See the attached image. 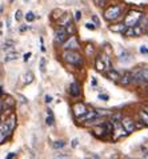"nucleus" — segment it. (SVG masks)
<instances>
[{
  "label": "nucleus",
  "mask_w": 148,
  "mask_h": 159,
  "mask_svg": "<svg viewBox=\"0 0 148 159\" xmlns=\"http://www.w3.org/2000/svg\"><path fill=\"white\" fill-rule=\"evenodd\" d=\"M55 159H69V154H66V152H58L55 154Z\"/></svg>",
  "instance_id": "nucleus-26"
},
{
  "label": "nucleus",
  "mask_w": 148,
  "mask_h": 159,
  "mask_svg": "<svg viewBox=\"0 0 148 159\" xmlns=\"http://www.w3.org/2000/svg\"><path fill=\"white\" fill-rule=\"evenodd\" d=\"M133 83L136 84H146L148 83V67H137L132 72Z\"/></svg>",
  "instance_id": "nucleus-3"
},
{
  "label": "nucleus",
  "mask_w": 148,
  "mask_h": 159,
  "mask_svg": "<svg viewBox=\"0 0 148 159\" xmlns=\"http://www.w3.org/2000/svg\"><path fill=\"white\" fill-rule=\"evenodd\" d=\"M62 58L66 63L75 66L76 68H80L83 66V63H84V61H83V56L79 54V52H76L73 50H66L63 52Z\"/></svg>",
  "instance_id": "nucleus-1"
},
{
  "label": "nucleus",
  "mask_w": 148,
  "mask_h": 159,
  "mask_svg": "<svg viewBox=\"0 0 148 159\" xmlns=\"http://www.w3.org/2000/svg\"><path fill=\"white\" fill-rule=\"evenodd\" d=\"M94 134L96 135L98 138H104V136L108 135L110 132H108L106 125H104V123H102V125H99L98 127H95V129H94Z\"/></svg>",
  "instance_id": "nucleus-10"
},
{
  "label": "nucleus",
  "mask_w": 148,
  "mask_h": 159,
  "mask_svg": "<svg viewBox=\"0 0 148 159\" xmlns=\"http://www.w3.org/2000/svg\"><path fill=\"white\" fill-rule=\"evenodd\" d=\"M24 17H25V20H27V21H29V23L35 20V15H33V12H31V11H28L27 14L24 15Z\"/></svg>",
  "instance_id": "nucleus-27"
},
{
  "label": "nucleus",
  "mask_w": 148,
  "mask_h": 159,
  "mask_svg": "<svg viewBox=\"0 0 148 159\" xmlns=\"http://www.w3.org/2000/svg\"><path fill=\"white\" fill-rule=\"evenodd\" d=\"M6 122L8 123V126L11 127V130L14 131L15 126H16V115H14V114H12V115L10 116V119H8V120H6Z\"/></svg>",
  "instance_id": "nucleus-23"
},
{
  "label": "nucleus",
  "mask_w": 148,
  "mask_h": 159,
  "mask_svg": "<svg viewBox=\"0 0 148 159\" xmlns=\"http://www.w3.org/2000/svg\"><path fill=\"white\" fill-rule=\"evenodd\" d=\"M16 157V152H11V154H8V155L6 157V159H14Z\"/></svg>",
  "instance_id": "nucleus-40"
},
{
  "label": "nucleus",
  "mask_w": 148,
  "mask_h": 159,
  "mask_svg": "<svg viewBox=\"0 0 148 159\" xmlns=\"http://www.w3.org/2000/svg\"><path fill=\"white\" fill-rule=\"evenodd\" d=\"M66 30H67L68 35H75V32H76V30H75V27H73V24H72V23H71V24H68L67 27H66Z\"/></svg>",
  "instance_id": "nucleus-28"
},
{
  "label": "nucleus",
  "mask_w": 148,
  "mask_h": 159,
  "mask_svg": "<svg viewBox=\"0 0 148 159\" xmlns=\"http://www.w3.org/2000/svg\"><path fill=\"white\" fill-rule=\"evenodd\" d=\"M29 2H31V0H24V3H29Z\"/></svg>",
  "instance_id": "nucleus-46"
},
{
  "label": "nucleus",
  "mask_w": 148,
  "mask_h": 159,
  "mask_svg": "<svg viewBox=\"0 0 148 159\" xmlns=\"http://www.w3.org/2000/svg\"><path fill=\"white\" fill-rule=\"evenodd\" d=\"M10 2H11V3H14V2H15V0H10Z\"/></svg>",
  "instance_id": "nucleus-47"
},
{
  "label": "nucleus",
  "mask_w": 148,
  "mask_h": 159,
  "mask_svg": "<svg viewBox=\"0 0 148 159\" xmlns=\"http://www.w3.org/2000/svg\"><path fill=\"white\" fill-rule=\"evenodd\" d=\"M68 92L69 95L73 96V98H77V96H80V86L77 84L76 82H72L71 84H69V88H68Z\"/></svg>",
  "instance_id": "nucleus-13"
},
{
  "label": "nucleus",
  "mask_w": 148,
  "mask_h": 159,
  "mask_svg": "<svg viewBox=\"0 0 148 159\" xmlns=\"http://www.w3.org/2000/svg\"><path fill=\"white\" fill-rule=\"evenodd\" d=\"M85 28L94 31L95 28H96V24H94V23H91V21H88V23H85Z\"/></svg>",
  "instance_id": "nucleus-32"
},
{
  "label": "nucleus",
  "mask_w": 148,
  "mask_h": 159,
  "mask_svg": "<svg viewBox=\"0 0 148 159\" xmlns=\"http://www.w3.org/2000/svg\"><path fill=\"white\" fill-rule=\"evenodd\" d=\"M128 132L124 129L123 123L121 122H114V132H112V139L114 140H119L120 138L125 136Z\"/></svg>",
  "instance_id": "nucleus-5"
},
{
  "label": "nucleus",
  "mask_w": 148,
  "mask_h": 159,
  "mask_svg": "<svg viewBox=\"0 0 148 159\" xmlns=\"http://www.w3.org/2000/svg\"><path fill=\"white\" fill-rule=\"evenodd\" d=\"M127 30H128V27L125 23H117V24L110 25V31H112V32H115V34H125Z\"/></svg>",
  "instance_id": "nucleus-11"
},
{
  "label": "nucleus",
  "mask_w": 148,
  "mask_h": 159,
  "mask_svg": "<svg viewBox=\"0 0 148 159\" xmlns=\"http://www.w3.org/2000/svg\"><path fill=\"white\" fill-rule=\"evenodd\" d=\"M141 159H148V151H146L144 154H143V158Z\"/></svg>",
  "instance_id": "nucleus-43"
},
{
  "label": "nucleus",
  "mask_w": 148,
  "mask_h": 159,
  "mask_svg": "<svg viewBox=\"0 0 148 159\" xmlns=\"http://www.w3.org/2000/svg\"><path fill=\"white\" fill-rule=\"evenodd\" d=\"M24 84H29V83H32V80H33V74L31 72V71H28L27 74L24 75Z\"/></svg>",
  "instance_id": "nucleus-24"
},
{
  "label": "nucleus",
  "mask_w": 148,
  "mask_h": 159,
  "mask_svg": "<svg viewBox=\"0 0 148 159\" xmlns=\"http://www.w3.org/2000/svg\"><path fill=\"white\" fill-rule=\"evenodd\" d=\"M25 30H28V25H23V27L20 28V31H21V32H24Z\"/></svg>",
  "instance_id": "nucleus-42"
},
{
  "label": "nucleus",
  "mask_w": 148,
  "mask_h": 159,
  "mask_svg": "<svg viewBox=\"0 0 148 159\" xmlns=\"http://www.w3.org/2000/svg\"><path fill=\"white\" fill-rule=\"evenodd\" d=\"M121 14H123V6L115 4V6H111L110 8H107L104 11V19L107 21H114L116 19H119Z\"/></svg>",
  "instance_id": "nucleus-2"
},
{
  "label": "nucleus",
  "mask_w": 148,
  "mask_h": 159,
  "mask_svg": "<svg viewBox=\"0 0 148 159\" xmlns=\"http://www.w3.org/2000/svg\"><path fill=\"white\" fill-rule=\"evenodd\" d=\"M55 123V116L52 114V110L51 108H47V118H46V125L47 126H54Z\"/></svg>",
  "instance_id": "nucleus-20"
},
{
  "label": "nucleus",
  "mask_w": 148,
  "mask_h": 159,
  "mask_svg": "<svg viewBox=\"0 0 148 159\" xmlns=\"http://www.w3.org/2000/svg\"><path fill=\"white\" fill-rule=\"evenodd\" d=\"M127 159H131V158H127Z\"/></svg>",
  "instance_id": "nucleus-48"
},
{
  "label": "nucleus",
  "mask_w": 148,
  "mask_h": 159,
  "mask_svg": "<svg viewBox=\"0 0 148 159\" xmlns=\"http://www.w3.org/2000/svg\"><path fill=\"white\" fill-rule=\"evenodd\" d=\"M52 146H54L55 150H60V148H63L64 146H66V142H64V140H55Z\"/></svg>",
  "instance_id": "nucleus-25"
},
{
  "label": "nucleus",
  "mask_w": 148,
  "mask_h": 159,
  "mask_svg": "<svg viewBox=\"0 0 148 159\" xmlns=\"http://www.w3.org/2000/svg\"><path fill=\"white\" fill-rule=\"evenodd\" d=\"M95 67H96V70H98L99 72L106 71L107 64H106V60L103 59V56H102V55H98V58H96V63H95Z\"/></svg>",
  "instance_id": "nucleus-16"
},
{
  "label": "nucleus",
  "mask_w": 148,
  "mask_h": 159,
  "mask_svg": "<svg viewBox=\"0 0 148 159\" xmlns=\"http://www.w3.org/2000/svg\"><path fill=\"white\" fill-rule=\"evenodd\" d=\"M21 19H23V12H21L20 10H17V11L15 12V20H16V21H20Z\"/></svg>",
  "instance_id": "nucleus-29"
},
{
  "label": "nucleus",
  "mask_w": 148,
  "mask_h": 159,
  "mask_svg": "<svg viewBox=\"0 0 148 159\" xmlns=\"http://www.w3.org/2000/svg\"><path fill=\"white\" fill-rule=\"evenodd\" d=\"M132 82H133L132 72L127 71V72H124V74H123V76H121V79H120V82H119V83H120L121 86H129Z\"/></svg>",
  "instance_id": "nucleus-14"
},
{
  "label": "nucleus",
  "mask_w": 148,
  "mask_h": 159,
  "mask_svg": "<svg viewBox=\"0 0 148 159\" xmlns=\"http://www.w3.org/2000/svg\"><path fill=\"white\" fill-rule=\"evenodd\" d=\"M40 71H41V72L46 71V59H44V58L40 59Z\"/></svg>",
  "instance_id": "nucleus-30"
},
{
  "label": "nucleus",
  "mask_w": 148,
  "mask_h": 159,
  "mask_svg": "<svg viewBox=\"0 0 148 159\" xmlns=\"http://www.w3.org/2000/svg\"><path fill=\"white\" fill-rule=\"evenodd\" d=\"M88 111L89 110L85 107L84 103H76V104L72 106V112H73V116L76 119H81Z\"/></svg>",
  "instance_id": "nucleus-6"
},
{
  "label": "nucleus",
  "mask_w": 148,
  "mask_h": 159,
  "mask_svg": "<svg viewBox=\"0 0 148 159\" xmlns=\"http://www.w3.org/2000/svg\"><path fill=\"white\" fill-rule=\"evenodd\" d=\"M117 58H119V60L121 61V63H129V61H132V55L129 54L127 50L120 51V54H119Z\"/></svg>",
  "instance_id": "nucleus-17"
},
{
  "label": "nucleus",
  "mask_w": 148,
  "mask_h": 159,
  "mask_svg": "<svg viewBox=\"0 0 148 159\" xmlns=\"http://www.w3.org/2000/svg\"><path fill=\"white\" fill-rule=\"evenodd\" d=\"M107 78L110 79L112 82H120L121 79V75L116 71V70H110V71L107 72Z\"/></svg>",
  "instance_id": "nucleus-18"
},
{
  "label": "nucleus",
  "mask_w": 148,
  "mask_h": 159,
  "mask_svg": "<svg viewBox=\"0 0 148 159\" xmlns=\"http://www.w3.org/2000/svg\"><path fill=\"white\" fill-rule=\"evenodd\" d=\"M139 116H140V119H141V123H143V125L148 127V112L146 111L144 108H143L141 111H139Z\"/></svg>",
  "instance_id": "nucleus-21"
},
{
  "label": "nucleus",
  "mask_w": 148,
  "mask_h": 159,
  "mask_svg": "<svg viewBox=\"0 0 148 159\" xmlns=\"http://www.w3.org/2000/svg\"><path fill=\"white\" fill-rule=\"evenodd\" d=\"M79 47H80V44H79V42H77V39H76L75 35H71L69 39H67V42L63 44L64 50H73V51H76Z\"/></svg>",
  "instance_id": "nucleus-8"
},
{
  "label": "nucleus",
  "mask_w": 148,
  "mask_h": 159,
  "mask_svg": "<svg viewBox=\"0 0 148 159\" xmlns=\"http://www.w3.org/2000/svg\"><path fill=\"white\" fill-rule=\"evenodd\" d=\"M31 55H32L31 52H27V54H24V55H23V60H24V61H28L29 58H31Z\"/></svg>",
  "instance_id": "nucleus-35"
},
{
  "label": "nucleus",
  "mask_w": 148,
  "mask_h": 159,
  "mask_svg": "<svg viewBox=\"0 0 148 159\" xmlns=\"http://www.w3.org/2000/svg\"><path fill=\"white\" fill-rule=\"evenodd\" d=\"M144 110H146V111L148 112V106H146V107H144Z\"/></svg>",
  "instance_id": "nucleus-45"
},
{
  "label": "nucleus",
  "mask_w": 148,
  "mask_h": 159,
  "mask_svg": "<svg viewBox=\"0 0 148 159\" xmlns=\"http://www.w3.org/2000/svg\"><path fill=\"white\" fill-rule=\"evenodd\" d=\"M3 50L6 51V54H8V52H14L15 51V42L14 40H6L3 43Z\"/></svg>",
  "instance_id": "nucleus-19"
},
{
  "label": "nucleus",
  "mask_w": 148,
  "mask_h": 159,
  "mask_svg": "<svg viewBox=\"0 0 148 159\" xmlns=\"http://www.w3.org/2000/svg\"><path fill=\"white\" fill-rule=\"evenodd\" d=\"M44 102H46V103H51V102H52V96L51 95H46Z\"/></svg>",
  "instance_id": "nucleus-39"
},
{
  "label": "nucleus",
  "mask_w": 148,
  "mask_h": 159,
  "mask_svg": "<svg viewBox=\"0 0 148 159\" xmlns=\"http://www.w3.org/2000/svg\"><path fill=\"white\" fill-rule=\"evenodd\" d=\"M94 52V48L91 47V44H88V46H87V54H92Z\"/></svg>",
  "instance_id": "nucleus-41"
},
{
  "label": "nucleus",
  "mask_w": 148,
  "mask_h": 159,
  "mask_svg": "<svg viewBox=\"0 0 148 159\" xmlns=\"http://www.w3.org/2000/svg\"><path fill=\"white\" fill-rule=\"evenodd\" d=\"M92 20H94V23L96 24V27H99V25H100V20H99V17L94 15V16H92Z\"/></svg>",
  "instance_id": "nucleus-36"
},
{
  "label": "nucleus",
  "mask_w": 148,
  "mask_h": 159,
  "mask_svg": "<svg viewBox=\"0 0 148 159\" xmlns=\"http://www.w3.org/2000/svg\"><path fill=\"white\" fill-rule=\"evenodd\" d=\"M143 19V14L140 11H129L124 17V23L127 24V27H136Z\"/></svg>",
  "instance_id": "nucleus-4"
},
{
  "label": "nucleus",
  "mask_w": 148,
  "mask_h": 159,
  "mask_svg": "<svg viewBox=\"0 0 148 159\" xmlns=\"http://www.w3.org/2000/svg\"><path fill=\"white\" fill-rule=\"evenodd\" d=\"M140 52H141V54H147V55H148V48L144 47V46H141V47H140Z\"/></svg>",
  "instance_id": "nucleus-38"
},
{
  "label": "nucleus",
  "mask_w": 148,
  "mask_h": 159,
  "mask_svg": "<svg viewBox=\"0 0 148 159\" xmlns=\"http://www.w3.org/2000/svg\"><path fill=\"white\" fill-rule=\"evenodd\" d=\"M98 98H99L100 100H103V102H107L108 99H110V96H108V94H99Z\"/></svg>",
  "instance_id": "nucleus-31"
},
{
  "label": "nucleus",
  "mask_w": 148,
  "mask_h": 159,
  "mask_svg": "<svg viewBox=\"0 0 148 159\" xmlns=\"http://www.w3.org/2000/svg\"><path fill=\"white\" fill-rule=\"evenodd\" d=\"M11 132H12V130H11V127L8 126V123L6 122H2V131H0V143H4L6 140L10 138V135H11Z\"/></svg>",
  "instance_id": "nucleus-9"
},
{
  "label": "nucleus",
  "mask_w": 148,
  "mask_h": 159,
  "mask_svg": "<svg viewBox=\"0 0 148 159\" xmlns=\"http://www.w3.org/2000/svg\"><path fill=\"white\" fill-rule=\"evenodd\" d=\"M17 59V52H8V54H6V58H4V61L6 63H8V61H12V60H16Z\"/></svg>",
  "instance_id": "nucleus-22"
},
{
  "label": "nucleus",
  "mask_w": 148,
  "mask_h": 159,
  "mask_svg": "<svg viewBox=\"0 0 148 159\" xmlns=\"http://www.w3.org/2000/svg\"><path fill=\"white\" fill-rule=\"evenodd\" d=\"M72 147L73 148H76L77 147V146H79V139H77V138H75V139H72Z\"/></svg>",
  "instance_id": "nucleus-34"
},
{
  "label": "nucleus",
  "mask_w": 148,
  "mask_h": 159,
  "mask_svg": "<svg viewBox=\"0 0 148 159\" xmlns=\"http://www.w3.org/2000/svg\"><path fill=\"white\" fill-rule=\"evenodd\" d=\"M80 19H81V12L80 11H76L75 12V20L76 21H80Z\"/></svg>",
  "instance_id": "nucleus-33"
},
{
  "label": "nucleus",
  "mask_w": 148,
  "mask_h": 159,
  "mask_svg": "<svg viewBox=\"0 0 148 159\" xmlns=\"http://www.w3.org/2000/svg\"><path fill=\"white\" fill-rule=\"evenodd\" d=\"M92 86H96V79L92 78Z\"/></svg>",
  "instance_id": "nucleus-44"
},
{
  "label": "nucleus",
  "mask_w": 148,
  "mask_h": 159,
  "mask_svg": "<svg viewBox=\"0 0 148 159\" xmlns=\"http://www.w3.org/2000/svg\"><path fill=\"white\" fill-rule=\"evenodd\" d=\"M121 123H123L124 129L127 130L128 134H131V132L135 131V129H136V126H135V122L132 120L131 118H123V120H121Z\"/></svg>",
  "instance_id": "nucleus-12"
},
{
  "label": "nucleus",
  "mask_w": 148,
  "mask_h": 159,
  "mask_svg": "<svg viewBox=\"0 0 148 159\" xmlns=\"http://www.w3.org/2000/svg\"><path fill=\"white\" fill-rule=\"evenodd\" d=\"M71 23L72 21H71V15L69 14H64L62 16H59V19H58V24L60 27H67V25Z\"/></svg>",
  "instance_id": "nucleus-15"
},
{
  "label": "nucleus",
  "mask_w": 148,
  "mask_h": 159,
  "mask_svg": "<svg viewBox=\"0 0 148 159\" xmlns=\"http://www.w3.org/2000/svg\"><path fill=\"white\" fill-rule=\"evenodd\" d=\"M68 39V32L66 27H60L58 31L55 32V43L56 44H64Z\"/></svg>",
  "instance_id": "nucleus-7"
},
{
  "label": "nucleus",
  "mask_w": 148,
  "mask_h": 159,
  "mask_svg": "<svg viewBox=\"0 0 148 159\" xmlns=\"http://www.w3.org/2000/svg\"><path fill=\"white\" fill-rule=\"evenodd\" d=\"M95 3H96V6H103V4H106L107 0H94Z\"/></svg>",
  "instance_id": "nucleus-37"
}]
</instances>
